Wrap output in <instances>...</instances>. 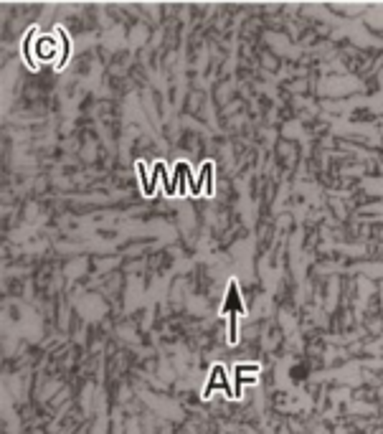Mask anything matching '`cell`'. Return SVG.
<instances>
[{"label":"cell","mask_w":383,"mask_h":434,"mask_svg":"<svg viewBox=\"0 0 383 434\" xmlns=\"http://www.w3.org/2000/svg\"><path fill=\"white\" fill-rule=\"evenodd\" d=\"M229 343L231 346L238 343V317H236V312H231L229 317Z\"/></svg>","instance_id":"cell-1"},{"label":"cell","mask_w":383,"mask_h":434,"mask_svg":"<svg viewBox=\"0 0 383 434\" xmlns=\"http://www.w3.org/2000/svg\"><path fill=\"white\" fill-rule=\"evenodd\" d=\"M236 376L238 373H246V371H259V363H236Z\"/></svg>","instance_id":"cell-2"}]
</instances>
